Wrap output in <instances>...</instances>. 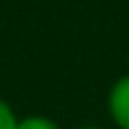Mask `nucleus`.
I'll list each match as a JSON object with an SVG mask.
<instances>
[{
	"mask_svg": "<svg viewBox=\"0 0 129 129\" xmlns=\"http://www.w3.org/2000/svg\"><path fill=\"white\" fill-rule=\"evenodd\" d=\"M108 115L117 129H129V72L122 74L108 91Z\"/></svg>",
	"mask_w": 129,
	"mask_h": 129,
	"instance_id": "f257e3e1",
	"label": "nucleus"
},
{
	"mask_svg": "<svg viewBox=\"0 0 129 129\" xmlns=\"http://www.w3.org/2000/svg\"><path fill=\"white\" fill-rule=\"evenodd\" d=\"M17 129H62L48 115H26L17 120Z\"/></svg>",
	"mask_w": 129,
	"mask_h": 129,
	"instance_id": "f03ea898",
	"label": "nucleus"
},
{
	"mask_svg": "<svg viewBox=\"0 0 129 129\" xmlns=\"http://www.w3.org/2000/svg\"><path fill=\"white\" fill-rule=\"evenodd\" d=\"M17 112L14 108L0 96V129H17Z\"/></svg>",
	"mask_w": 129,
	"mask_h": 129,
	"instance_id": "7ed1b4c3",
	"label": "nucleus"
},
{
	"mask_svg": "<svg viewBox=\"0 0 129 129\" xmlns=\"http://www.w3.org/2000/svg\"><path fill=\"white\" fill-rule=\"evenodd\" d=\"M79 129H103V127H96V124H86V127H79Z\"/></svg>",
	"mask_w": 129,
	"mask_h": 129,
	"instance_id": "20e7f679",
	"label": "nucleus"
},
{
	"mask_svg": "<svg viewBox=\"0 0 129 129\" xmlns=\"http://www.w3.org/2000/svg\"><path fill=\"white\" fill-rule=\"evenodd\" d=\"M127 62H129V57H127Z\"/></svg>",
	"mask_w": 129,
	"mask_h": 129,
	"instance_id": "39448f33",
	"label": "nucleus"
}]
</instances>
